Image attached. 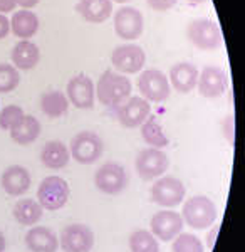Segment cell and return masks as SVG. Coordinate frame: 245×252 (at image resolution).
Returning a JSON list of instances; mask_svg holds the SVG:
<instances>
[{"label":"cell","instance_id":"6da1fadb","mask_svg":"<svg viewBox=\"0 0 245 252\" xmlns=\"http://www.w3.org/2000/svg\"><path fill=\"white\" fill-rule=\"evenodd\" d=\"M131 88L128 76L114 71H104L96 84V96L103 106L118 108L131 96Z\"/></svg>","mask_w":245,"mask_h":252},{"label":"cell","instance_id":"7a4b0ae2","mask_svg":"<svg viewBox=\"0 0 245 252\" xmlns=\"http://www.w3.org/2000/svg\"><path fill=\"white\" fill-rule=\"evenodd\" d=\"M182 219L193 229H207L217 220V205L205 195H195L183 205Z\"/></svg>","mask_w":245,"mask_h":252},{"label":"cell","instance_id":"3957f363","mask_svg":"<svg viewBox=\"0 0 245 252\" xmlns=\"http://www.w3.org/2000/svg\"><path fill=\"white\" fill-rule=\"evenodd\" d=\"M186 37L202 51H215L222 47L223 37L217 22L210 19H195L186 27Z\"/></svg>","mask_w":245,"mask_h":252},{"label":"cell","instance_id":"277c9868","mask_svg":"<svg viewBox=\"0 0 245 252\" xmlns=\"http://www.w3.org/2000/svg\"><path fill=\"white\" fill-rule=\"evenodd\" d=\"M69 195H71L69 184L64 178L56 177V175L44 178L37 189L39 204L42 205V209H47L51 212L62 209L67 204Z\"/></svg>","mask_w":245,"mask_h":252},{"label":"cell","instance_id":"5b68a950","mask_svg":"<svg viewBox=\"0 0 245 252\" xmlns=\"http://www.w3.org/2000/svg\"><path fill=\"white\" fill-rule=\"evenodd\" d=\"M104 152V143L99 135L92 131H81L71 140L69 153L81 165H92L101 158Z\"/></svg>","mask_w":245,"mask_h":252},{"label":"cell","instance_id":"8992f818","mask_svg":"<svg viewBox=\"0 0 245 252\" xmlns=\"http://www.w3.org/2000/svg\"><path fill=\"white\" fill-rule=\"evenodd\" d=\"M138 89L141 93V97H145L148 103H165L171 93L168 78L158 69L143 71L138 78Z\"/></svg>","mask_w":245,"mask_h":252},{"label":"cell","instance_id":"52a82bcc","mask_svg":"<svg viewBox=\"0 0 245 252\" xmlns=\"http://www.w3.org/2000/svg\"><path fill=\"white\" fill-rule=\"evenodd\" d=\"M94 185L99 192L106 195H118L128 185V173H126L122 165L108 161V163H104L96 170Z\"/></svg>","mask_w":245,"mask_h":252},{"label":"cell","instance_id":"ba28073f","mask_svg":"<svg viewBox=\"0 0 245 252\" xmlns=\"http://www.w3.org/2000/svg\"><path fill=\"white\" fill-rule=\"evenodd\" d=\"M136 173L140 175L141 180L150 182L154 178L161 177L168 170L170 160L166 153H163L160 148H145L138 153L136 157Z\"/></svg>","mask_w":245,"mask_h":252},{"label":"cell","instance_id":"9c48e42d","mask_svg":"<svg viewBox=\"0 0 245 252\" xmlns=\"http://www.w3.org/2000/svg\"><path fill=\"white\" fill-rule=\"evenodd\" d=\"M94 232L84 223H71L61 234V249L64 252H91L94 247Z\"/></svg>","mask_w":245,"mask_h":252},{"label":"cell","instance_id":"30bf717a","mask_svg":"<svg viewBox=\"0 0 245 252\" xmlns=\"http://www.w3.org/2000/svg\"><path fill=\"white\" fill-rule=\"evenodd\" d=\"M185 198V185L177 177H163L151 187V200L160 207H177Z\"/></svg>","mask_w":245,"mask_h":252},{"label":"cell","instance_id":"8fae6325","mask_svg":"<svg viewBox=\"0 0 245 252\" xmlns=\"http://www.w3.org/2000/svg\"><path fill=\"white\" fill-rule=\"evenodd\" d=\"M113 66L121 74H136L140 72L146 63V54L140 46L134 44H122L118 46L111 54Z\"/></svg>","mask_w":245,"mask_h":252},{"label":"cell","instance_id":"7c38bea8","mask_svg":"<svg viewBox=\"0 0 245 252\" xmlns=\"http://www.w3.org/2000/svg\"><path fill=\"white\" fill-rule=\"evenodd\" d=\"M114 31L122 40H136L145 31L143 14L134 7H121L114 14Z\"/></svg>","mask_w":245,"mask_h":252},{"label":"cell","instance_id":"4fadbf2b","mask_svg":"<svg viewBox=\"0 0 245 252\" xmlns=\"http://www.w3.org/2000/svg\"><path fill=\"white\" fill-rule=\"evenodd\" d=\"M183 219L182 214L175 212L170 209L158 210L156 214L151 217V234L156 239H160L163 242L173 241L177 235L183 230Z\"/></svg>","mask_w":245,"mask_h":252},{"label":"cell","instance_id":"5bb4252c","mask_svg":"<svg viewBox=\"0 0 245 252\" xmlns=\"http://www.w3.org/2000/svg\"><path fill=\"white\" fill-rule=\"evenodd\" d=\"M118 121L124 128H138L146 121V118L151 115L150 103L141 96H129L122 104L116 108Z\"/></svg>","mask_w":245,"mask_h":252},{"label":"cell","instance_id":"9a60e30c","mask_svg":"<svg viewBox=\"0 0 245 252\" xmlns=\"http://www.w3.org/2000/svg\"><path fill=\"white\" fill-rule=\"evenodd\" d=\"M67 99L77 109H91L96 99V84L86 74H77L67 83Z\"/></svg>","mask_w":245,"mask_h":252},{"label":"cell","instance_id":"2e32d148","mask_svg":"<svg viewBox=\"0 0 245 252\" xmlns=\"http://www.w3.org/2000/svg\"><path fill=\"white\" fill-rule=\"evenodd\" d=\"M197 88L200 94L207 99H215L222 96L228 88V76L222 67L218 66H207L198 74Z\"/></svg>","mask_w":245,"mask_h":252},{"label":"cell","instance_id":"e0dca14e","mask_svg":"<svg viewBox=\"0 0 245 252\" xmlns=\"http://www.w3.org/2000/svg\"><path fill=\"white\" fill-rule=\"evenodd\" d=\"M0 184H2V189L5 190V193H9L10 197H20L31 189V173H29L26 166L12 165L2 173Z\"/></svg>","mask_w":245,"mask_h":252},{"label":"cell","instance_id":"ac0fdd59","mask_svg":"<svg viewBox=\"0 0 245 252\" xmlns=\"http://www.w3.org/2000/svg\"><path fill=\"white\" fill-rule=\"evenodd\" d=\"M26 247L31 252H57L59 249V239L49 227L37 225L32 227L26 234Z\"/></svg>","mask_w":245,"mask_h":252},{"label":"cell","instance_id":"d6986e66","mask_svg":"<svg viewBox=\"0 0 245 252\" xmlns=\"http://www.w3.org/2000/svg\"><path fill=\"white\" fill-rule=\"evenodd\" d=\"M198 69L190 63H178L170 69V86L177 89L178 93H190L197 88L198 81Z\"/></svg>","mask_w":245,"mask_h":252},{"label":"cell","instance_id":"ffe728a7","mask_svg":"<svg viewBox=\"0 0 245 252\" xmlns=\"http://www.w3.org/2000/svg\"><path fill=\"white\" fill-rule=\"evenodd\" d=\"M40 51L31 40H19L12 49V66L19 71H31L39 64Z\"/></svg>","mask_w":245,"mask_h":252},{"label":"cell","instance_id":"44dd1931","mask_svg":"<svg viewBox=\"0 0 245 252\" xmlns=\"http://www.w3.org/2000/svg\"><path fill=\"white\" fill-rule=\"evenodd\" d=\"M76 10L86 22L101 24L113 14V2L111 0H79Z\"/></svg>","mask_w":245,"mask_h":252},{"label":"cell","instance_id":"7402d4cb","mask_svg":"<svg viewBox=\"0 0 245 252\" xmlns=\"http://www.w3.org/2000/svg\"><path fill=\"white\" fill-rule=\"evenodd\" d=\"M69 158H71L69 148L59 140L47 141L42 146V152H40V161H42V165L46 168L51 170H61L64 166H67Z\"/></svg>","mask_w":245,"mask_h":252},{"label":"cell","instance_id":"603a6c76","mask_svg":"<svg viewBox=\"0 0 245 252\" xmlns=\"http://www.w3.org/2000/svg\"><path fill=\"white\" fill-rule=\"evenodd\" d=\"M10 31L20 40H29L37 34L39 17L32 10H26V9L15 12L10 20Z\"/></svg>","mask_w":245,"mask_h":252},{"label":"cell","instance_id":"cb8c5ba5","mask_svg":"<svg viewBox=\"0 0 245 252\" xmlns=\"http://www.w3.org/2000/svg\"><path fill=\"white\" fill-rule=\"evenodd\" d=\"M40 131H42V128H40V123H39L37 118L32 116V115H26L22 120H20V123L17 126H14L9 133H10V138L14 143L26 146V145L34 143V141L40 136Z\"/></svg>","mask_w":245,"mask_h":252},{"label":"cell","instance_id":"d4e9b609","mask_svg":"<svg viewBox=\"0 0 245 252\" xmlns=\"http://www.w3.org/2000/svg\"><path fill=\"white\" fill-rule=\"evenodd\" d=\"M42 205L34 198H22L14 205V219L20 225H35L42 217Z\"/></svg>","mask_w":245,"mask_h":252},{"label":"cell","instance_id":"484cf974","mask_svg":"<svg viewBox=\"0 0 245 252\" xmlns=\"http://www.w3.org/2000/svg\"><path fill=\"white\" fill-rule=\"evenodd\" d=\"M69 99L62 91H47L40 96V111L49 118H61L67 113Z\"/></svg>","mask_w":245,"mask_h":252},{"label":"cell","instance_id":"4316f807","mask_svg":"<svg viewBox=\"0 0 245 252\" xmlns=\"http://www.w3.org/2000/svg\"><path fill=\"white\" fill-rule=\"evenodd\" d=\"M141 136L143 140L146 141L148 145H151L153 148H165V146L170 145L168 136L165 135L163 131L161 125L158 123V118L156 116H148L146 121L141 125Z\"/></svg>","mask_w":245,"mask_h":252},{"label":"cell","instance_id":"83f0119b","mask_svg":"<svg viewBox=\"0 0 245 252\" xmlns=\"http://www.w3.org/2000/svg\"><path fill=\"white\" fill-rule=\"evenodd\" d=\"M129 251L131 252H160V244L158 239L148 230H134L129 235Z\"/></svg>","mask_w":245,"mask_h":252},{"label":"cell","instance_id":"f1b7e54d","mask_svg":"<svg viewBox=\"0 0 245 252\" xmlns=\"http://www.w3.org/2000/svg\"><path fill=\"white\" fill-rule=\"evenodd\" d=\"M19 83H20L19 69L7 63L0 64V94L12 93L14 89H17Z\"/></svg>","mask_w":245,"mask_h":252},{"label":"cell","instance_id":"f546056e","mask_svg":"<svg viewBox=\"0 0 245 252\" xmlns=\"http://www.w3.org/2000/svg\"><path fill=\"white\" fill-rule=\"evenodd\" d=\"M173 252H205L203 242L193 234H182L180 232L173 239Z\"/></svg>","mask_w":245,"mask_h":252},{"label":"cell","instance_id":"4dcf8cb0","mask_svg":"<svg viewBox=\"0 0 245 252\" xmlns=\"http://www.w3.org/2000/svg\"><path fill=\"white\" fill-rule=\"evenodd\" d=\"M26 116L24 109L17 106V104H9V106L2 108L0 111V128L10 131L14 126H17L20 123V120Z\"/></svg>","mask_w":245,"mask_h":252},{"label":"cell","instance_id":"1f68e13d","mask_svg":"<svg viewBox=\"0 0 245 252\" xmlns=\"http://www.w3.org/2000/svg\"><path fill=\"white\" fill-rule=\"evenodd\" d=\"M223 133H225V138L228 140V143L234 146V141H235V116L228 115L223 121Z\"/></svg>","mask_w":245,"mask_h":252},{"label":"cell","instance_id":"d6a6232c","mask_svg":"<svg viewBox=\"0 0 245 252\" xmlns=\"http://www.w3.org/2000/svg\"><path fill=\"white\" fill-rule=\"evenodd\" d=\"M146 3H148L153 10L165 12V10L173 9V7L177 5V0H146Z\"/></svg>","mask_w":245,"mask_h":252},{"label":"cell","instance_id":"836d02e7","mask_svg":"<svg viewBox=\"0 0 245 252\" xmlns=\"http://www.w3.org/2000/svg\"><path fill=\"white\" fill-rule=\"evenodd\" d=\"M10 34V19L5 14H0V39H5Z\"/></svg>","mask_w":245,"mask_h":252},{"label":"cell","instance_id":"e575fe53","mask_svg":"<svg viewBox=\"0 0 245 252\" xmlns=\"http://www.w3.org/2000/svg\"><path fill=\"white\" fill-rule=\"evenodd\" d=\"M218 232H220V223H217V225H215L207 235V247H208V249H214V247H215V241H217Z\"/></svg>","mask_w":245,"mask_h":252},{"label":"cell","instance_id":"d590c367","mask_svg":"<svg viewBox=\"0 0 245 252\" xmlns=\"http://www.w3.org/2000/svg\"><path fill=\"white\" fill-rule=\"evenodd\" d=\"M17 7V0H0V14H9Z\"/></svg>","mask_w":245,"mask_h":252},{"label":"cell","instance_id":"8d00e7d4","mask_svg":"<svg viewBox=\"0 0 245 252\" xmlns=\"http://www.w3.org/2000/svg\"><path fill=\"white\" fill-rule=\"evenodd\" d=\"M39 2L40 0H17V5L26 10H31V9H34L35 5H39Z\"/></svg>","mask_w":245,"mask_h":252},{"label":"cell","instance_id":"74e56055","mask_svg":"<svg viewBox=\"0 0 245 252\" xmlns=\"http://www.w3.org/2000/svg\"><path fill=\"white\" fill-rule=\"evenodd\" d=\"M5 247H7L5 235H3V234H2V230H0V252H5Z\"/></svg>","mask_w":245,"mask_h":252},{"label":"cell","instance_id":"f35d334b","mask_svg":"<svg viewBox=\"0 0 245 252\" xmlns=\"http://www.w3.org/2000/svg\"><path fill=\"white\" fill-rule=\"evenodd\" d=\"M188 2H191V3H205V2H208V0H188Z\"/></svg>","mask_w":245,"mask_h":252},{"label":"cell","instance_id":"ab89813d","mask_svg":"<svg viewBox=\"0 0 245 252\" xmlns=\"http://www.w3.org/2000/svg\"><path fill=\"white\" fill-rule=\"evenodd\" d=\"M111 2H118V3H128L129 0H111Z\"/></svg>","mask_w":245,"mask_h":252}]
</instances>
